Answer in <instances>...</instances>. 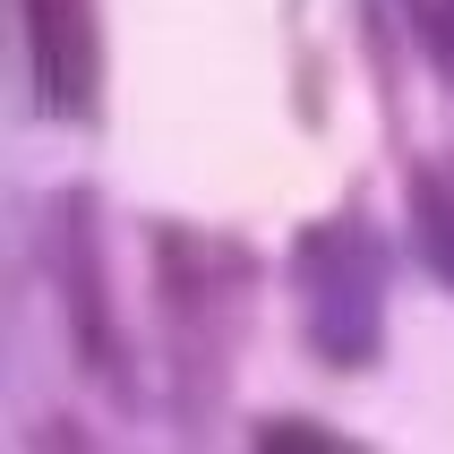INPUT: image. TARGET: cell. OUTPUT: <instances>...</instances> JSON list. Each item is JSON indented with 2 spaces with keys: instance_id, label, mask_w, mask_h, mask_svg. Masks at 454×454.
Instances as JSON below:
<instances>
[{
  "instance_id": "1",
  "label": "cell",
  "mask_w": 454,
  "mask_h": 454,
  "mask_svg": "<svg viewBox=\"0 0 454 454\" xmlns=\"http://www.w3.org/2000/svg\"><path fill=\"white\" fill-rule=\"evenodd\" d=\"M154 292H163V317H172V352H180V378L198 369V411L223 395L231 378V343L249 326V301H257V249L231 240V231H206V223H154Z\"/></svg>"
},
{
  "instance_id": "2",
  "label": "cell",
  "mask_w": 454,
  "mask_h": 454,
  "mask_svg": "<svg viewBox=\"0 0 454 454\" xmlns=\"http://www.w3.org/2000/svg\"><path fill=\"white\" fill-rule=\"evenodd\" d=\"M292 283H301V326L326 369H369L386 352V292H395V249L369 223V206L317 215L292 240Z\"/></svg>"
},
{
  "instance_id": "3",
  "label": "cell",
  "mask_w": 454,
  "mask_h": 454,
  "mask_svg": "<svg viewBox=\"0 0 454 454\" xmlns=\"http://www.w3.org/2000/svg\"><path fill=\"white\" fill-rule=\"evenodd\" d=\"M43 257H51V292H60V317L77 334V360L95 378L121 386L129 378V352H121V326H112V283H103V231H95V189H60L43 206Z\"/></svg>"
},
{
  "instance_id": "4",
  "label": "cell",
  "mask_w": 454,
  "mask_h": 454,
  "mask_svg": "<svg viewBox=\"0 0 454 454\" xmlns=\"http://www.w3.org/2000/svg\"><path fill=\"white\" fill-rule=\"evenodd\" d=\"M18 35H26L35 112L86 129L103 112V26H95V0H18Z\"/></svg>"
},
{
  "instance_id": "5",
  "label": "cell",
  "mask_w": 454,
  "mask_h": 454,
  "mask_svg": "<svg viewBox=\"0 0 454 454\" xmlns=\"http://www.w3.org/2000/svg\"><path fill=\"white\" fill-rule=\"evenodd\" d=\"M411 240H420V257H429V275L454 283V154H437V163H411Z\"/></svg>"
},
{
  "instance_id": "6",
  "label": "cell",
  "mask_w": 454,
  "mask_h": 454,
  "mask_svg": "<svg viewBox=\"0 0 454 454\" xmlns=\"http://www.w3.org/2000/svg\"><path fill=\"white\" fill-rule=\"evenodd\" d=\"M403 26H411V43L429 51V69L454 86V0H403Z\"/></svg>"
},
{
  "instance_id": "7",
  "label": "cell",
  "mask_w": 454,
  "mask_h": 454,
  "mask_svg": "<svg viewBox=\"0 0 454 454\" xmlns=\"http://www.w3.org/2000/svg\"><path fill=\"white\" fill-rule=\"evenodd\" d=\"M249 446H301V454H352V437L326 429V420H301V411H275V420H257Z\"/></svg>"
}]
</instances>
